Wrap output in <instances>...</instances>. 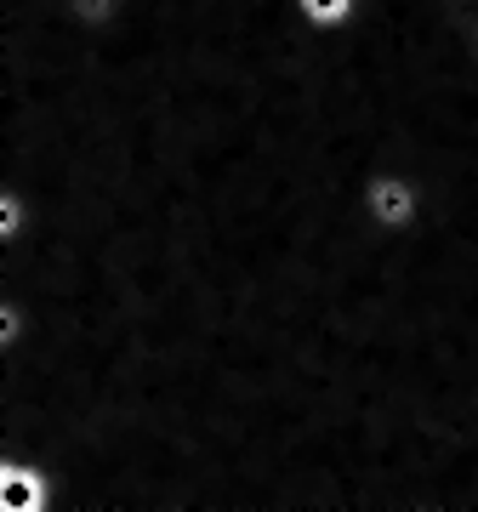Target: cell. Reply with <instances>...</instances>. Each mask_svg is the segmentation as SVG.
<instances>
[{
  "mask_svg": "<svg viewBox=\"0 0 478 512\" xmlns=\"http://www.w3.org/2000/svg\"><path fill=\"white\" fill-rule=\"evenodd\" d=\"M353 205H359V222H365L370 234L399 239V234H416L427 222L433 194H427V183L410 165H370L365 177H359Z\"/></svg>",
  "mask_w": 478,
  "mask_h": 512,
  "instance_id": "6da1fadb",
  "label": "cell"
},
{
  "mask_svg": "<svg viewBox=\"0 0 478 512\" xmlns=\"http://www.w3.org/2000/svg\"><path fill=\"white\" fill-rule=\"evenodd\" d=\"M0 512H57V478L29 456H0Z\"/></svg>",
  "mask_w": 478,
  "mask_h": 512,
  "instance_id": "7a4b0ae2",
  "label": "cell"
},
{
  "mask_svg": "<svg viewBox=\"0 0 478 512\" xmlns=\"http://www.w3.org/2000/svg\"><path fill=\"white\" fill-rule=\"evenodd\" d=\"M291 12L313 35H348L353 23L365 18V0H291Z\"/></svg>",
  "mask_w": 478,
  "mask_h": 512,
  "instance_id": "3957f363",
  "label": "cell"
},
{
  "mask_svg": "<svg viewBox=\"0 0 478 512\" xmlns=\"http://www.w3.org/2000/svg\"><path fill=\"white\" fill-rule=\"evenodd\" d=\"M57 6H63V18L80 23L86 35H114V29L131 18V0H57Z\"/></svg>",
  "mask_w": 478,
  "mask_h": 512,
  "instance_id": "277c9868",
  "label": "cell"
},
{
  "mask_svg": "<svg viewBox=\"0 0 478 512\" xmlns=\"http://www.w3.org/2000/svg\"><path fill=\"white\" fill-rule=\"evenodd\" d=\"M29 228H35V200H29L18 183L0 177V251L18 245V239H29Z\"/></svg>",
  "mask_w": 478,
  "mask_h": 512,
  "instance_id": "5b68a950",
  "label": "cell"
}]
</instances>
